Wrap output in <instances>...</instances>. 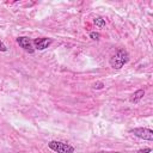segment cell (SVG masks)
Instances as JSON below:
<instances>
[{
	"mask_svg": "<svg viewBox=\"0 0 153 153\" xmlns=\"http://www.w3.org/2000/svg\"><path fill=\"white\" fill-rule=\"evenodd\" d=\"M129 61V54L126 49H117L116 53L110 57V66L114 69H121Z\"/></svg>",
	"mask_w": 153,
	"mask_h": 153,
	"instance_id": "obj_1",
	"label": "cell"
},
{
	"mask_svg": "<svg viewBox=\"0 0 153 153\" xmlns=\"http://www.w3.org/2000/svg\"><path fill=\"white\" fill-rule=\"evenodd\" d=\"M48 147L56 153H73L74 152V147L63 141H56V140L49 141Z\"/></svg>",
	"mask_w": 153,
	"mask_h": 153,
	"instance_id": "obj_2",
	"label": "cell"
},
{
	"mask_svg": "<svg viewBox=\"0 0 153 153\" xmlns=\"http://www.w3.org/2000/svg\"><path fill=\"white\" fill-rule=\"evenodd\" d=\"M130 134H133L134 136L142 139V140H147V141H153V130L149 128H134L129 130Z\"/></svg>",
	"mask_w": 153,
	"mask_h": 153,
	"instance_id": "obj_3",
	"label": "cell"
},
{
	"mask_svg": "<svg viewBox=\"0 0 153 153\" xmlns=\"http://www.w3.org/2000/svg\"><path fill=\"white\" fill-rule=\"evenodd\" d=\"M17 43L19 44L20 48H23L25 51H27L29 54H33L35 51V48L32 45V42L29 37H25V36H20L17 38Z\"/></svg>",
	"mask_w": 153,
	"mask_h": 153,
	"instance_id": "obj_4",
	"label": "cell"
},
{
	"mask_svg": "<svg viewBox=\"0 0 153 153\" xmlns=\"http://www.w3.org/2000/svg\"><path fill=\"white\" fill-rule=\"evenodd\" d=\"M51 38H48V37H39V38H35L33 39V45H35V49L37 50H44L47 49L50 44H51Z\"/></svg>",
	"mask_w": 153,
	"mask_h": 153,
	"instance_id": "obj_5",
	"label": "cell"
},
{
	"mask_svg": "<svg viewBox=\"0 0 153 153\" xmlns=\"http://www.w3.org/2000/svg\"><path fill=\"white\" fill-rule=\"evenodd\" d=\"M143 96H145V90L140 88V90L135 91V92L129 97V102L133 103V104H136V103H139V102L143 98Z\"/></svg>",
	"mask_w": 153,
	"mask_h": 153,
	"instance_id": "obj_6",
	"label": "cell"
},
{
	"mask_svg": "<svg viewBox=\"0 0 153 153\" xmlns=\"http://www.w3.org/2000/svg\"><path fill=\"white\" fill-rule=\"evenodd\" d=\"M93 23H94V25L96 26H98V27H104L105 26V19L104 18H102V17H96L94 19H93Z\"/></svg>",
	"mask_w": 153,
	"mask_h": 153,
	"instance_id": "obj_7",
	"label": "cell"
},
{
	"mask_svg": "<svg viewBox=\"0 0 153 153\" xmlns=\"http://www.w3.org/2000/svg\"><path fill=\"white\" fill-rule=\"evenodd\" d=\"M90 38L93 39V41H98L100 38V35H99V32H91L90 33Z\"/></svg>",
	"mask_w": 153,
	"mask_h": 153,
	"instance_id": "obj_8",
	"label": "cell"
},
{
	"mask_svg": "<svg viewBox=\"0 0 153 153\" xmlns=\"http://www.w3.org/2000/svg\"><path fill=\"white\" fill-rule=\"evenodd\" d=\"M103 87H104V84L103 82H96L93 85V88H96V90H99V88H103Z\"/></svg>",
	"mask_w": 153,
	"mask_h": 153,
	"instance_id": "obj_9",
	"label": "cell"
},
{
	"mask_svg": "<svg viewBox=\"0 0 153 153\" xmlns=\"http://www.w3.org/2000/svg\"><path fill=\"white\" fill-rule=\"evenodd\" d=\"M152 149L149 148V147H147V148H142V149H139L137 151V153H149Z\"/></svg>",
	"mask_w": 153,
	"mask_h": 153,
	"instance_id": "obj_10",
	"label": "cell"
},
{
	"mask_svg": "<svg viewBox=\"0 0 153 153\" xmlns=\"http://www.w3.org/2000/svg\"><path fill=\"white\" fill-rule=\"evenodd\" d=\"M0 51H7V47L2 43V41L0 39Z\"/></svg>",
	"mask_w": 153,
	"mask_h": 153,
	"instance_id": "obj_11",
	"label": "cell"
}]
</instances>
